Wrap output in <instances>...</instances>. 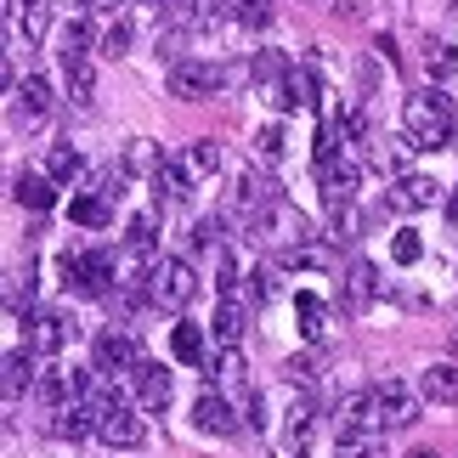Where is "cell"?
<instances>
[{
	"mask_svg": "<svg viewBox=\"0 0 458 458\" xmlns=\"http://www.w3.org/2000/svg\"><path fill=\"white\" fill-rule=\"evenodd\" d=\"M453 351H458V328H453Z\"/></svg>",
	"mask_w": 458,
	"mask_h": 458,
	"instance_id": "7dc6e473",
	"label": "cell"
},
{
	"mask_svg": "<svg viewBox=\"0 0 458 458\" xmlns=\"http://www.w3.org/2000/svg\"><path fill=\"white\" fill-rule=\"evenodd\" d=\"M447 221H453V233H458V192L447 199Z\"/></svg>",
	"mask_w": 458,
	"mask_h": 458,
	"instance_id": "ee69618b",
	"label": "cell"
},
{
	"mask_svg": "<svg viewBox=\"0 0 458 458\" xmlns=\"http://www.w3.org/2000/svg\"><path fill=\"white\" fill-rule=\"evenodd\" d=\"M46 23H51V12L40 6V0H29V6L12 17V34H29V46H34V40H40V34H46Z\"/></svg>",
	"mask_w": 458,
	"mask_h": 458,
	"instance_id": "1f68e13d",
	"label": "cell"
},
{
	"mask_svg": "<svg viewBox=\"0 0 458 458\" xmlns=\"http://www.w3.org/2000/svg\"><path fill=\"white\" fill-rule=\"evenodd\" d=\"M192 294H199V272L187 267L182 255H165V260H153V272H148V301L153 306H170V311H182Z\"/></svg>",
	"mask_w": 458,
	"mask_h": 458,
	"instance_id": "3957f363",
	"label": "cell"
},
{
	"mask_svg": "<svg viewBox=\"0 0 458 458\" xmlns=\"http://www.w3.org/2000/svg\"><path fill=\"white\" fill-rule=\"evenodd\" d=\"M63 284L74 294H108L119 284V255L114 250H80L63 255Z\"/></svg>",
	"mask_w": 458,
	"mask_h": 458,
	"instance_id": "7a4b0ae2",
	"label": "cell"
},
{
	"mask_svg": "<svg viewBox=\"0 0 458 458\" xmlns=\"http://www.w3.org/2000/svg\"><path fill=\"white\" fill-rule=\"evenodd\" d=\"M153 192H158V199H187V192H192V170L182 165V158H165V165L153 170Z\"/></svg>",
	"mask_w": 458,
	"mask_h": 458,
	"instance_id": "603a6c76",
	"label": "cell"
},
{
	"mask_svg": "<svg viewBox=\"0 0 458 458\" xmlns=\"http://www.w3.org/2000/svg\"><path fill=\"white\" fill-rule=\"evenodd\" d=\"M340 458H385L379 430H340Z\"/></svg>",
	"mask_w": 458,
	"mask_h": 458,
	"instance_id": "4316f807",
	"label": "cell"
},
{
	"mask_svg": "<svg viewBox=\"0 0 458 458\" xmlns=\"http://www.w3.org/2000/svg\"><path fill=\"white\" fill-rule=\"evenodd\" d=\"M408 458H442V453H436V447H413Z\"/></svg>",
	"mask_w": 458,
	"mask_h": 458,
	"instance_id": "f6af8a7d",
	"label": "cell"
},
{
	"mask_svg": "<svg viewBox=\"0 0 458 458\" xmlns=\"http://www.w3.org/2000/svg\"><path fill=\"white\" fill-rule=\"evenodd\" d=\"M209 272H216V289H221V294H233V289H238V277H243L226 243H216V250H209Z\"/></svg>",
	"mask_w": 458,
	"mask_h": 458,
	"instance_id": "f546056e",
	"label": "cell"
},
{
	"mask_svg": "<svg viewBox=\"0 0 458 458\" xmlns=\"http://www.w3.org/2000/svg\"><path fill=\"white\" fill-rule=\"evenodd\" d=\"M209 334H216L221 345H238V340H243V301H233V294H221L216 317H209Z\"/></svg>",
	"mask_w": 458,
	"mask_h": 458,
	"instance_id": "7402d4cb",
	"label": "cell"
},
{
	"mask_svg": "<svg viewBox=\"0 0 458 458\" xmlns=\"http://www.w3.org/2000/svg\"><path fill=\"white\" fill-rule=\"evenodd\" d=\"M294 317H301L306 340H323V334H328V306L317 301V294H301V301H294Z\"/></svg>",
	"mask_w": 458,
	"mask_h": 458,
	"instance_id": "f1b7e54d",
	"label": "cell"
},
{
	"mask_svg": "<svg viewBox=\"0 0 458 458\" xmlns=\"http://www.w3.org/2000/svg\"><path fill=\"white\" fill-rule=\"evenodd\" d=\"M284 142H289L284 125H260V131H255V153H260V158H284Z\"/></svg>",
	"mask_w": 458,
	"mask_h": 458,
	"instance_id": "f35d334b",
	"label": "cell"
},
{
	"mask_svg": "<svg viewBox=\"0 0 458 458\" xmlns=\"http://www.w3.org/2000/svg\"><path fill=\"white\" fill-rule=\"evenodd\" d=\"M80 385H85V368H63V362H46L40 374H34V396H40L46 408L57 413V408H74V402H80Z\"/></svg>",
	"mask_w": 458,
	"mask_h": 458,
	"instance_id": "8992f818",
	"label": "cell"
},
{
	"mask_svg": "<svg viewBox=\"0 0 458 458\" xmlns=\"http://www.w3.org/2000/svg\"><path fill=\"white\" fill-rule=\"evenodd\" d=\"M250 277V301L260 306V301H272V289H277V277H272V267H255V272H243Z\"/></svg>",
	"mask_w": 458,
	"mask_h": 458,
	"instance_id": "ab89813d",
	"label": "cell"
},
{
	"mask_svg": "<svg viewBox=\"0 0 458 458\" xmlns=\"http://www.w3.org/2000/svg\"><path fill=\"white\" fill-rule=\"evenodd\" d=\"M12 108H17V119H46L51 114V80L46 74H23L17 80V91H12Z\"/></svg>",
	"mask_w": 458,
	"mask_h": 458,
	"instance_id": "4fadbf2b",
	"label": "cell"
},
{
	"mask_svg": "<svg viewBox=\"0 0 458 458\" xmlns=\"http://www.w3.org/2000/svg\"><path fill=\"white\" fill-rule=\"evenodd\" d=\"M284 379H289V385H317V362H311V357H289V362H284Z\"/></svg>",
	"mask_w": 458,
	"mask_h": 458,
	"instance_id": "60d3db41",
	"label": "cell"
},
{
	"mask_svg": "<svg viewBox=\"0 0 458 458\" xmlns=\"http://www.w3.org/2000/svg\"><path fill=\"white\" fill-rule=\"evenodd\" d=\"M453 68H458V51H453L447 40H430V51H425V74L442 85V80H453Z\"/></svg>",
	"mask_w": 458,
	"mask_h": 458,
	"instance_id": "4dcf8cb0",
	"label": "cell"
},
{
	"mask_svg": "<svg viewBox=\"0 0 458 458\" xmlns=\"http://www.w3.org/2000/svg\"><path fill=\"white\" fill-rule=\"evenodd\" d=\"M289 68H294L289 57H277V51H260V57L250 63V74H255V80H272V85H277V80L289 74Z\"/></svg>",
	"mask_w": 458,
	"mask_h": 458,
	"instance_id": "8d00e7d4",
	"label": "cell"
},
{
	"mask_svg": "<svg viewBox=\"0 0 458 458\" xmlns=\"http://www.w3.org/2000/svg\"><path fill=\"white\" fill-rule=\"evenodd\" d=\"M23 391H34V368H29V351H6V402H17Z\"/></svg>",
	"mask_w": 458,
	"mask_h": 458,
	"instance_id": "83f0119b",
	"label": "cell"
},
{
	"mask_svg": "<svg viewBox=\"0 0 458 458\" xmlns=\"http://www.w3.org/2000/svg\"><path fill=\"white\" fill-rule=\"evenodd\" d=\"M340 430H379V396L374 391L340 396Z\"/></svg>",
	"mask_w": 458,
	"mask_h": 458,
	"instance_id": "d6986e66",
	"label": "cell"
},
{
	"mask_svg": "<svg viewBox=\"0 0 458 458\" xmlns=\"http://www.w3.org/2000/svg\"><path fill=\"white\" fill-rule=\"evenodd\" d=\"M68 6H97V0H68Z\"/></svg>",
	"mask_w": 458,
	"mask_h": 458,
	"instance_id": "bcb514c9",
	"label": "cell"
},
{
	"mask_svg": "<svg viewBox=\"0 0 458 458\" xmlns=\"http://www.w3.org/2000/svg\"><path fill=\"white\" fill-rule=\"evenodd\" d=\"M102 51H108V57H125L131 51V23H114L108 34H102Z\"/></svg>",
	"mask_w": 458,
	"mask_h": 458,
	"instance_id": "b9f144b4",
	"label": "cell"
},
{
	"mask_svg": "<svg viewBox=\"0 0 458 458\" xmlns=\"http://www.w3.org/2000/svg\"><path fill=\"white\" fill-rule=\"evenodd\" d=\"M233 204H238L250 221H260L272 204H284V192H277V182H272V175H260V170H243V175H238V192H233Z\"/></svg>",
	"mask_w": 458,
	"mask_h": 458,
	"instance_id": "7c38bea8",
	"label": "cell"
},
{
	"mask_svg": "<svg viewBox=\"0 0 458 458\" xmlns=\"http://www.w3.org/2000/svg\"><path fill=\"white\" fill-rule=\"evenodd\" d=\"M182 165L192 170V182H209V175L221 170V142H209V136H199V142H187Z\"/></svg>",
	"mask_w": 458,
	"mask_h": 458,
	"instance_id": "cb8c5ba5",
	"label": "cell"
},
{
	"mask_svg": "<svg viewBox=\"0 0 458 458\" xmlns=\"http://www.w3.org/2000/svg\"><path fill=\"white\" fill-rule=\"evenodd\" d=\"M97 436H102L108 447H125V453H131V447L148 442V425H142V413H131L125 402H114V408L97 413Z\"/></svg>",
	"mask_w": 458,
	"mask_h": 458,
	"instance_id": "ba28073f",
	"label": "cell"
},
{
	"mask_svg": "<svg viewBox=\"0 0 458 458\" xmlns=\"http://www.w3.org/2000/svg\"><path fill=\"white\" fill-rule=\"evenodd\" d=\"M74 340V323L63 311H34L29 317V351L34 357H57V351Z\"/></svg>",
	"mask_w": 458,
	"mask_h": 458,
	"instance_id": "8fae6325",
	"label": "cell"
},
{
	"mask_svg": "<svg viewBox=\"0 0 458 458\" xmlns=\"http://www.w3.org/2000/svg\"><path fill=\"white\" fill-rule=\"evenodd\" d=\"M192 425L209 430V436H238V430H243V413H238L221 391H204L199 402H192Z\"/></svg>",
	"mask_w": 458,
	"mask_h": 458,
	"instance_id": "30bf717a",
	"label": "cell"
},
{
	"mask_svg": "<svg viewBox=\"0 0 458 458\" xmlns=\"http://www.w3.org/2000/svg\"><path fill=\"white\" fill-rule=\"evenodd\" d=\"M63 74H68V102H74V108H85V102H91V85H97L91 63H85V57H68Z\"/></svg>",
	"mask_w": 458,
	"mask_h": 458,
	"instance_id": "484cf974",
	"label": "cell"
},
{
	"mask_svg": "<svg viewBox=\"0 0 458 458\" xmlns=\"http://www.w3.org/2000/svg\"><path fill=\"white\" fill-rule=\"evenodd\" d=\"M374 396H379V430H408L413 419H419V391H408L402 379H385V385H374Z\"/></svg>",
	"mask_w": 458,
	"mask_h": 458,
	"instance_id": "52a82bcc",
	"label": "cell"
},
{
	"mask_svg": "<svg viewBox=\"0 0 458 458\" xmlns=\"http://www.w3.org/2000/svg\"><path fill=\"white\" fill-rule=\"evenodd\" d=\"M91 368H102V374H136L142 368V345H136V334H125V328H102L97 334V351H91Z\"/></svg>",
	"mask_w": 458,
	"mask_h": 458,
	"instance_id": "5b68a950",
	"label": "cell"
},
{
	"mask_svg": "<svg viewBox=\"0 0 458 458\" xmlns=\"http://www.w3.org/2000/svg\"><path fill=\"white\" fill-rule=\"evenodd\" d=\"M311 430H317V408H311V402H294V408H289V442L306 447Z\"/></svg>",
	"mask_w": 458,
	"mask_h": 458,
	"instance_id": "e575fe53",
	"label": "cell"
},
{
	"mask_svg": "<svg viewBox=\"0 0 458 458\" xmlns=\"http://www.w3.org/2000/svg\"><path fill=\"white\" fill-rule=\"evenodd\" d=\"M68 221H74V226H108L114 221V204L102 199V192H80V199L68 204Z\"/></svg>",
	"mask_w": 458,
	"mask_h": 458,
	"instance_id": "d4e9b609",
	"label": "cell"
},
{
	"mask_svg": "<svg viewBox=\"0 0 458 458\" xmlns=\"http://www.w3.org/2000/svg\"><path fill=\"white\" fill-rule=\"evenodd\" d=\"M170 357L182 362V368H204V357H209V334H204L199 323H175V328H170Z\"/></svg>",
	"mask_w": 458,
	"mask_h": 458,
	"instance_id": "e0dca14e",
	"label": "cell"
},
{
	"mask_svg": "<svg viewBox=\"0 0 458 458\" xmlns=\"http://www.w3.org/2000/svg\"><path fill=\"white\" fill-rule=\"evenodd\" d=\"M226 6H233V17H238L243 29H267L272 23V6H267V0H226Z\"/></svg>",
	"mask_w": 458,
	"mask_h": 458,
	"instance_id": "d6a6232c",
	"label": "cell"
},
{
	"mask_svg": "<svg viewBox=\"0 0 458 458\" xmlns=\"http://www.w3.org/2000/svg\"><path fill=\"white\" fill-rule=\"evenodd\" d=\"M419 396L436 402V408H453L458 402V362H430L425 374H419Z\"/></svg>",
	"mask_w": 458,
	"mask_h": 458,
	"instance_id": "2e32d148",
	"label": "cell"
},
{
	"mask_svg": "<svg viewBox=\"0 0 458 458\" xmlns=\"http://www.w3.org/2000/svg\"><path fill=\"white\" fill-rule=\"evenodd\" d=\"M85 46H91V23H85V17H74V23L63 29V63H68V57H85Z\"/></svg>",
	"mask_w": 458,
	"mask_h": 458,
	"instance_id": "d590c367",
	"label": "cell"
},
{
	"mask_svg": "<svg viewBox=\"0 0 458 458\" xmlns=\"http://www.w3.org/2000/svg\"><path fill=\"white\" fill-rule=\"evenodd\" d=\"M12 199L23 209H51L57 204V182H51L46 170H17L12 175Z\"/></svg>",
	"mask_w": 458,
	"mask_h": 458,
	"instance_id": "5bb4252c",
	"label": "cell"
},
{
	"mask_svg": "<svg viewBox=\"0 0 458 458\" xmlns=\"http://www.w3.org/2000/svg\"><path fill=\"white\" fill-rule=\"evenodd\" d=\"M402 136L419 153H442L453 142V102L442 91H413L402 102Z\"/></svg>",
	"mask_w": 458,
	"mask_h": 458,
	"instance_id": "6da1fadb",
	"label": "cell"
},
{
	"mask_svg": "<svg viewBox=\"0 0 458 458\" xmlns=\"http://www.w3.org/2000/svg\"><path fill=\"white\" fill-rule=\"evenodd\" d=\"M226 80H233L226 68H216V63H199V57H175V63H170V74H165L170 97H182V102H209V97H216Z\"/></svg>",
	"mask_w": 458,
	"mask_h": 458,
	"instance_id": "277c9868",
	"label": "cell"
},
{
	"mask_svg": "<svg viewBox=\"0 0 458 458\" xmlns=\"http://www.w3.org/2000/svg\"><path fill=\"white\" fill-rule=\"evenodd\" d=\"M436 199H442V187H436L430 175H419V170L402 175V182L391 187V204H402V209H430Z\"/></svg>",
	"mask_w": 458,
	"mask_h": 458,
	"instance_id": "ffe728a7",
	"label": "cell"
},
{
	"mask_svg": "<svg viewBox=\"0 0 458 458\" xmlns=\"http://www.w3.org/2000/svg\"><path fill=\"white\" fill-rule=\"evenodd\" d=\"M374 294H379V272L374 267H368V260H357V267H351V301H374Z\"/></svg>",
	"mask_w": 458,
	"mask_h": 458,
	"instance_id": "836d02e7",
	"label": "cell"
},
{
	"mask_svg": "<svg viewBox=\"0 0 458 458\" xmlns=\"http://www.w3.org/2000/svg\"><path fill=\"white\" fill-rule=\"evenodd\" d=\"M272 458H306V447H301V442H289V447H277Z\"/></svg>",
	"mask_w": 458,
	"mask_h": 458,
	"instance_id": "7bdbcfd3",
	"label": "cell"
},
{
	"mask_svg": "<svg viewBox=\"0 0 458 458\" xmlns=\"http://www.w3.org/2000/svg\"><path fill=\"white\" fill-rule=\"evenodd\" d=\"M419 255H425V238H419V233H396L391 238V260H396V267H413Z\"/></svg>",
	"mask_w": 458,
	"mask_h": 458,
	"instance_id": "74e56055",
	"label": "cell"
},
{
	"mask_svg": "<svg viewBox=\"0 0 458 458\" xmlns=\"http://www.w3.org/2000/svg\"><path fill=\"white\" fill-rule=\"evenodd\" d=\"M272 102H277L284 114L311 108V102H317V80H311V68H289V74L272 85Z\"/></svg>",
	"mask_w": 458,
	"mask_h": 458,
	"instance_id": "9a60e30c",
	"label": "cell"
},
{
	"mask_svg": "<svg viewBox=\"0 0 458 458\" xmlns=\"http://www.w3.org/2000/svg\"><path fill=\"white\" fill-rule=\"evenodd\" d=\"M46 175H51L57 187L80 182V175H85V158H80V148H74V142H57V148L46 153Z\"/></svg>",
	"mask_w": 458,
	"mask_h": 458,
	"instance_id": "44dd1931",
	"label": "cell"
},
{
	"mask_svg": "<svg viewBox=\"0 0 458 458\" xmlns=\"http://www.w3.org/2000/svg\"><path fill=\"white\" fill-rule=\"evenodd\" d=\"M357 182H362V170L351 165V158H328V165H323V204L334 209V221L351 209V199H357Z\"/></svg>",
	"mask_w": 458,
	"mask_h": 458,
	"instance_id": "9c48e42d",
	"label": "cell"
},
{
	"mask_svg": "<svg viewBox=\"0 0 458 458\" xmlns=\"http://www.w3.org/2000/svg\"><path fill=\"white\" fill-rule=\"evenodd\" d=\"M131 385H136V396H142V408H165L170 391H175V385H170V368H158V362H148V357H142V368L131 374Z\"/></svg>",
	"mask_w": 458,
	"mask_h": 458,
	"instance_id": "ac0fdd59",
	"label": "cell"
}]
</instances>
